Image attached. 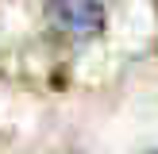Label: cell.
Segmentation results:
<instances>
[{
    "label": "cell",
    "mask_w": 158,
    "mask_h": 154,
    "mask_svg": "<svg viewBox=\"0 0 158 154\" xmlns=\"http://www.w3.org/2000/svg\"><path fill=\"white\" fill-rule=\"evenodd\" d=\"M46 15L58 31L69 38H93L104 27V8L100 0H46Z\"/></svg>",
    "instance_id": "cell-1"
},
{
    "label": "cell",
    "mask_w": 158,
    "mask_h": 154,
    "mask_svg": "<svg viewBox=\"0 0 158 154\" xmlns=\"http://www.w3.org/2000/svg\"><path fill=\"white\" fill-rule=\"evenodd\" d=\"M151 154H158V150H151Z\"/></svg>",
    "instance_id": "cell-2"
}]
</instances>
